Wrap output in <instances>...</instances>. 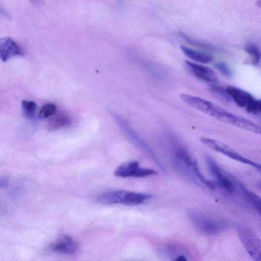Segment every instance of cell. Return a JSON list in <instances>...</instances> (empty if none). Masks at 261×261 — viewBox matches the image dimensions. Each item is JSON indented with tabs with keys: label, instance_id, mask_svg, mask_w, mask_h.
I'll list each match as a JSON object with an SVG mask.
<instances>
[{
	"label": "cell",
	"instance_id": "1",
	"mask_svg": "<svg viewBox=\"0 0 261 261\" xmlns=\"http://www.w3.org/2000/svg\"><path fill=\"white\" fill-rule=\"evenodd\" d=\"M180 98L190 107L220 121L228 123L230 119L231 113L206 99L186 93L181 94Z\"/></svg>",
	"mask_w": 261,
	"mask_h": 261
},
{
	"label": "cell",
	"instance_id": "2",
	"mask_svg": "<svg viewBox=\"0 0 261 261\" xmlns=\"http://www.w3.org/2000/svg\"><path fill=\"white\" fill-rule=\"evenodd\" d=\"M188 217L195 228L207 234H219L229 225L228 222L223 219L210 216L195 210H189Z\"/></svg>",
	"mask_w": 261,
	"mask_h": 261
},
{
	"label": "cell",
	"instance_id": "3",
	"mask_svg": "<svg viewBox=\"0 0 261 261\" xmlns=\"http://www.w3.org/2000/svg\"><path fill=\"white\" fill-rule=\"evenodd\" d=\"M151 197V195L146 193L118 190L102 194L97 199L98 202L107 204L136 205L143 203Z\"/></svg>",
	"mask_w": 261,
	"mask_h": 261
},
{
	"label": "cell",
	"instance_id": "4",
	"mask_svg": "<svg viewBox=\"0 0 261 261\" xmlns=\"http://www.w3.org/2000/svg\"><path fill=\"white\" fill-rule=\"evenodd\" d=\"M237 234L244 248L254 260L261 261V240L250 228L239 225Z\"/></svg>",
	"mask_w": 261,
	"mask_h": 261
},
{
	"label": "cell",
	"instance_id": "5",
	"mask_svg": "<svg viewBox=\"0 0 261 261\" xmlns=\"http://www.w3.org/2000/svg\"><path fill=\"white\" fill-rule=\"evenodd\" d=\"M157 174L158 172L154 169L141 167L136 161H128L120 165L114 172L115 176L123 178H142Z\"/></svg>",
	"mask_w": 261,
	"mask_h": 261
},
{
	"label": "cell",
	"instance_id": "6",
	"mask_svg": "<svg viewBox=\"0 0 261 261\" xmlns=\"http://www.w3.org/2000/svg\"><path fill=\"white\" fill-rule=\"evenodd\" d=\"M205 160L212 175L216 180L217 185L222 189L229 193H232L236 190V181L229 178L220 167L216 161L210 155L206 154Z\"/></svg>",
	"mask_w": 261,
	"mask_h": 261
},
{
	"label": "cell",
	"instance_id": "7",
	"mask_svg": "<svg viewBox=\"0 0 261 261\" xmlns=\"http://www.w3.org/2000/svg\"><path fill=\"white\" fill-rule=\"evenodd\" d=\"M200 142L211 149L221 153L230 159L250 165L252 160H250L237 152L228 145L219 140L205 137L200 138Z\"/></svg>",
	"mask_w": 261,
	"mask_h": 261
},
{
	"label": "cell",
	"instance_id": "8",
	"mask_svg": "<svg viewBox=\"0 0 261 261\" xmlns=\"http://www.w3.org/2000/svg\"><path fill=\"white\" fill-rule=\"evenodd\" d=\"M117 120L119 122V125L122 127L123 130L125 132L127 136L129 138V139L135 144L145 152L151 158V159L153 160L154 163L156 165H158L159 168L163 171V172L167 174V171L164 165L148 145L142 140L135 132H134L127 122L118 117H117Z\"/></svg>",
	"mask_w": 261,
	"mask_h": 261
},
{
	"label": "cell",
	"instance_id": "9",
	"mask_svg": "<svg viewBox=\"0 0 261 261\" xmlns=\"http://www.w3.org/2000/svg\"><path fill=\"white\" fill-rule=\"evenodd\" d=\"M185 64L187 70L197 79L210 83H215L218 81L216 73L211 68L187 60L185 61Z\"/></svg>",
	"mask_w": 261,
	"mask_h": 261
},
{
	"label": "cell",
	"instance_id": "10",
	"mask_svg": "<svg viewBox=\"0 0 261 261\" xmlns=\"http://www.w3.org/2000/svg\"><path fill=\"white\" fill-rule=\"evenodd\" d=\"M24 53L19 45L11 37H5L0 39V58L6 62L12 57L23 56Z\"/></svg>",
	"mask_w": 261,
	"mask_h": 261
},
{
	"label": "cell",
	"instance_id": "11",
	"mask_svg": "<svg viewBox=\"0 0 261 261\" xmlns=\"http://www.w3.org/2000/svg\"><path fill=\"white\" fill-rule=\"evenodd\" d=\"M49 249L54 252L70 255L76 252L77 245L70 236L63 235L51 244Z\"/></svg>",
	"mask_w": 261,
	"mask_h": 261
},
{
	"label": "cell",
	"instance_id": "12",
	"mask_svg": "<svg viewBox=\"0 0 261 261\" xmlns=\"http://www.w3.org/2000/svg\"><path fill=\"white\" fill-rule=\"evenodd\" d=\"M225 89L230 99L242 108L245 109L254 98L250 93L238 87L229 86Z\"/></svg>",
	"mask_w": 261,
	"mask_h": 261
},
{
	"label": "cell",
	"instance_id": "13",
	"mask_svg": "<svg viewBox=\"0 0 261 261\" xmlns=\"http://www.w3.org/2000/svg\"><path fill=\"white\" fill-rule=\"evenodd\" d=\"M180 49L185 56L198 63L207 64L213 60L211 55L203 51L196 50L185 46H181Z\"/></svg>",
	"mask_w": 261,
	"mask_h": 261
},
{
	"label": "cell",
	"instance_id": "14",
	"mask_svg": "<svg viewBox=\"0 0 261 261\" xmlns=\"http://www.w3.org/2000/svg\"><path fill=\"white\" fill-rule=\"evenodd\" d=\"M239 187L246 201L249 203L261 216V197L253 192L247 189L243 185L238 181Z\"/></svg>",
	"mask_w": 261,
	"mask_h": 261
},
{
	"label": "cell",
	"instance_id": "15",
	"mask_svg": "<svg viewBox=\"0 0 261 261\" xmlns=\"http://www.w3.org/2000/svg\"><path fill=\"white\" fill-rule=\"evenodd\" d=\"M71 124L70 118L65 114H59L54 116L48 121L49 130H54L62 127L68 126Z\"/></svg>",
	"mask_w": 261,
	"mask_h": 261
},
{
	"label": "cell",
	"instance_id": "16",
	"mask_svg": "<svg viewBox=\"0 0 261 261\" xmlns=\"http://www.w3.org/2000/svg\"><path fill=\"white\" fill-rule=\"evenodd\" d=\"M244 49L250 56L252 64L257 65L261 60V50L258 46L254 43L248 42Z\"/></svg>",
	"mask_w": 261,
	"mask_h": 261
},
{
	"label": "cell",
	"instance_id": "17",
	"mask_svg": "<svg viewBox=\"0 0 261 261\" xmlns=\"http://www.w3.org/2000/svg\"><path fill=\"white\" fill-rule=\"evenodd\" d=\"M21 107L25 117L32 119L35 117L37 112V106L34 101L23 100L21 102Z\"/></svg>",
	"mask_w": 261,
	"mask_h": 261
},
{
	"label": "cell",
	"instance_id": "18",
	"mask_svg": "<svg viewBox=\"0 0 261 261\" xmlns=\"http://www.w3.org/2000/svg\"><path fill=\"white\" fill-rule=\"evenodd\" d=\"M56 105L53 103H48L43 105L40 109L38 116L40 119H46L53 116L56 111Z\"/></svg>",
	"mask_w": 261,
	"mask_h": 261
},
{
	"label": "cell",
	"instance_id": "19",
	"mask_svg": "<svg viewBox=\"0 0 261 261\" xmlns=\"http://www.w3.org/2000/svg\"><path fill=\"white\" fill-rule=\"evenodd\" d=\"M250 114L261 117V99L254 98L245 108Z\"/></svg>",
	"mask_w": 261,
	"mask_h": 261
},
{
	"label": "cell",
	"instance_id": "20",
	"mask_svg": "<svg viewBox=\"0 0 261 261\" xmlns=\"http://www.w3.org/2000/svg\"><path fill=\"white\" fill-rule=\"evenodd\" d=\"M215 67L225 76L228 78L232 76V71L225 63L223 62H218L215 64Z\"/></svg>",
	"mask_w": 261,
	"mask_h": 261
},
{
	"label": "cell",
	"instance_id": "21",
	"mask_svg": "<svg viewBox=\"0 0 261 261\" xmlns=\"http://www.w3.org/2000/svg\"><path fill=\"white\" fill-rule=\"evenodd\" d=\"M8 182H9V180L7 177L4 176V177H1V181H0L1 187H6L8 185Z\"/></svg>",
	"mask_w": 261,
	"mask_h": 261
},
{
	"label": "cell",
	"instance_id": "22",
	"mask_svg": "<svg viewBox=\"0 0 261 261\" xmlns=\"http://www.w3.org/2000/svg\"><path fill=\"white\" fill-rule=\"evenodd\" d=\"M254 168L261 172V164L256 163Z\"/></svg>",
	"mask_w": 261,
	"mask_h": 261
},
{
	"label": "cell",
	"instance_id": "23",
	"mask_svg": "<svg viewBox=\"0 0 261 261\" xmlns=\"http://www.w3.org/2000/svg\"><path fill=\"white\" fill-rule=\"evenodd\" d=\"M256 5L258 7L261 8V0H257Z\"/></svg>",
	"mask_w": 261,
	"mask_h": 261
},
{
	"label": "cell",
	"instance_id": "24",
	"mask_svg": "<svg viewBox=\"0 0 261 261\" xmlns=\"http://www.w3.org/2000/svg\"><path fill=\"white\" fill-rule=\"evenodd\" d=\"M259 187H260V188H261V181H260V183H259Z\"/></svg>",
	"mask_w": 261,
	"mask_h": 261
},
{
	"label": "cell",
	"instance_id": "25",
	"mask_svg": "<svg viewBox=\"0 0 261 261\" xmlns=\"http://www.w3.org/2000/svg\"><path fill=\"white\" fill-rule=\"evenodd\" d=\"M260 153H261V151H260Z\"/></svg>",
	"mask_w": 261,
	"mask_h": 261
}]
</instances>
